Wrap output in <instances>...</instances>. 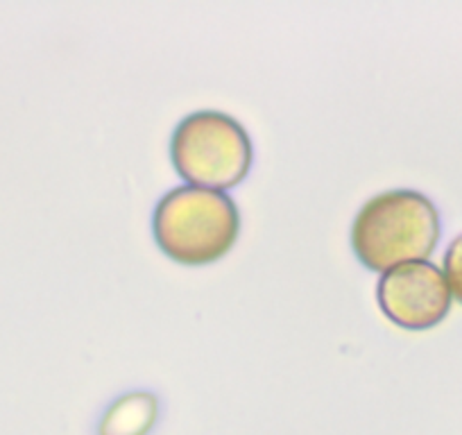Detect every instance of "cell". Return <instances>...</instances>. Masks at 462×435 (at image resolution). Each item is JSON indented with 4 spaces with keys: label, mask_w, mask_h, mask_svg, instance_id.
<instances>
[{
    "label": "cell",
    "mask_w": 462,
    "mask_h": 435,
    "mask_svg": "<svg viewBox=\"0 0 462 435\" xmlns=\"http://www.w3.org/2000/svg\"><path fill=\"white\" fill-rule=\"evenodd\" d=\"M241 216L220 190L181 186L154 208V241L166 256L184 265L213 264L234 247Z\"/></svg>",
    "instance_id": "2"
},
{
    "label": "cell",
    "mask_w": 462,
    "mask_h": 435,
    "mask_svg": "<svg viewBox=\"0 0 462 435\" xmlns=\"http://www.w3.org/2000/svg\"><path fill=\"white\" fill-rule=\"evenodd\" d=\"M171 157L177 172L193 186L225 190L245 180L254 150L236 118L222 112H195L177 125Z\"/></svg>",
    "instance_id": "3"
},
{
    "label": "cell",
    "mask_w": 462,
    "mask_h": 435,
    "mask_svg": "<svg viewBox=\"0 0 462 435\" xmlns=\"http://www.w3.org/2000/svg\"><path fill=\"white\" fill-rule=\"evenodd\" d=\"M159 415L152 394L134 393L116 399L100 421V435H148Z\"/></svg>",
    "instance_id": "5"
},
{
    "label": "cell",
    "mask_w": 462,
    "mask_h": 435,
    "mask_svg": "<svg viewBox=\"0 0 462 435\" xmlns=\"http://www.w3.org/2000/svg\"><path fill=\"white\" fill-rule=\"evenodd\" d=\"M444 277H447L448 291L462 304V234L451 241L444 255Z\"/></svg>",
    "instance_id": "6"
},
{
    "label": "cell",
    "mask_w": 462,
    "mask_h": 435,
    "mask_svg": "<svg viewBox=\"0 0 462 435\" xmlns=\"http://www.w3.org/2000/svg\"><path fill=\"white\" fill-rule=\"evenodd\" d=\"M379 306L385 318L408 331L433 329L451 310L447 277L429 261L397 265L381 277Z\"/></svg>",
    "instance_id": "4"
},
{
    "label": "cell",
    "mask_w": 462,
    "mask_h": 435,
    "mask_svg": "<svg viewBox=\"0 0 462 435\" xmlns=\"http://www.w3.org/2000/svg\"><path fill=\"white\" fill-rule=\"evenodd\" d=\"M442 236L439 211L417 190H388L372 198L358 211L352 245L365 268L393 270L424 261Z\"/></svg>",
    "instance_id": "1"
}]
</instances>
